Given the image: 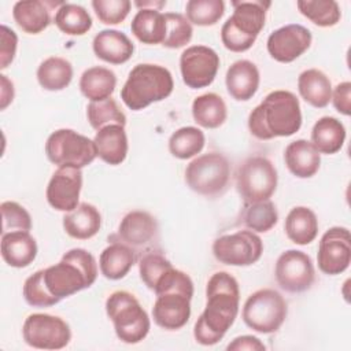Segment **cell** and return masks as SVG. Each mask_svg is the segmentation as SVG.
Returning <instances> with one entry per match:
<instances>
[{"mask_svg":"<svg viewBox=\"0 0 351 351\" xmlns=\"http://www.w3.org/2000/svg\"><path fill=\"white\" fill-rule=\"evenodd\" d=\"M106 313L121 341L136 344L147 337L151 321L133 293L128 291L112 292L106 300Z\"/></svg>","mask_w":351,"mask_h":351,"instance_id":"52a82bcc","label":"cell"},{"mask_svg":"<svg viewBox=\"0 0 351 351\" xmlns=\"http://www.w3.org/2000/svg\"><path fill=\"white\" fill-rule=\"evenodd\" d=\"M171 266L173 265L170 263V261L165 258V255H162L160 252L148 251L138 261L140 278L151 291H154L156 281Z\"/></svg>","mask_w":351,"mask_h":351,"instance_id":"b9f144b4","label":"cell"},{"mask_svg":"<svg viewBox=\"0 0 351 351\" xmlns=\"http://www.w3.org/2000/svg\"><path fill=\"white\" fill-rule=\"evenodd\" d=\"M318 267L322 273L335 276L348 269L351 262V236L344 226L328 229L318 245Z\"/></svg>","mask_w":351,"mask_h":351,"instance_id":"2e32d148","label":"cell"},{"mask_svg":"<svg viewBox=\"0 0 351 351\" xmlns=\"http://www.w3.org/2000/svg\"><path fill=\"white\" fill-rule=\"evenodd\" d=\"M346 140V128L335 117L319 118L311 129V144L319 154L333 155L341 149Z\"/></svg>","mask_w":351,"mask_h":351,"instance_id":"83f0119b","label":"cell"},{"mask_svg":"<svg viewBox=\"0 0 351 351\" xmlns=\"http://www.w3.org/2000/svg\"><path fill=\"white\" fill-rule=\"evenodd\" d=\"M73 80L71 63L60 56H51L43 60L37 69V81L45 90H62Z\"/></svg>","mask_w":351,"mask_h":351,"instance_id":"836d02e7","label":"cell"},{"mask_svg":"<svg viewBox=\"0 0 351 351\" xmlns=\"http://www.w3.org/2000/svg\"><path fill=\"white\" fill-rule=\"evenodd\" d=\"M92 48L99 59L111 64L128 62L134 52V45L130 38L125 33L114 29L99 32L93 38Z\"/></svg>","mask_w":351,"mask_h":351,"instance_id":"44dd1931","label":"cell"},{"mask_svg":"<svg viewBox=\"0 0 351 351\" xmlns=\"http://www.w3.org/2000/svg\"><path fill=\"white\" fill-rule=\"evenodd\" d=\"M82 171L73 166H60L52 174L47 186V202L58 211L69 213L80 203Z\"/></svg>","mask_w":351,"mask_h":351,"instance_id":"ac0fdd59","label":"cell"},{"mask_svg":"<svg viewBox=\"0 0 351 351\" xmlns=\"http://www.w3.org/2000/svg\"><path fill=\"white\" fill-rule=\"evenodd\" d=\"M134 261V251L128 244L115 241L101 251L99 267L106 278L121 280L129 273Z\"/></svg>","mask_w":351,"mask_h":351,"instance_id":"f546056e","label":"cell"},{"mask_svg":"<svg viewBox=\"0 0 351 351\" xmlns=\"http://www.w3.org/2000/svg\"><path fill=\"white\" fill-rule=\"evenodd\" d=\"M97 156L111 165H121L128 155V136L125 132V126L122 125H107L99 129L93 138Z\"/></svg>","mask_w":351,"mask_h":351,"instance_id":"603a6c76","label":"cell"},{"mask_svg":"<svg viewBox=\"0 0 351 351\" xmlns=\"http://www.w3.org/2000/svg\"><path fill=\"white\" fill-rule=\"evenodd\" d=\"M117 86V75L112 70L101 66L86 69L80 78V90L90 101L108 99Z\"/></svg>","mask_w":351,"mask_h":351,"instance_id":"1f68e13d","label":"cell"},{"mask_svg":"<svg viewBox=\"0 0 351 351\" xmlns=\"http://www.w3.org/2000/svg\"><path fill=\"white\" fill-rule=\"evenodd\" d=\"M158 233L156 219L147 211L134 210L128 213L118 228L119 239L132 247L148 244Z\"/></svg>","mask_w":351,"mask_h":351,"instance_id":"7402d4cb","label":"cell"},{"mask_svg":"<svg viewBox=\"0 0 351 351\" xmlns=\"http://www.w3.org/2000/svg\"><path fill=\"white\" fill-rule=\"evenodd\" d=\"M311 41L313 36L307 27L299 23H289L271 32L266 47L274 60L291 63L310 48Z\"/></svg>","mask_w":351,"mask_h":351,"instance_id":"e0dca14e","label":"cell"},{"mask_svg":"<svg viewBox=\"0 0 351 351\" xmlns=\"http://www.w3.org/2000/svg\"><path fill=\"white\" fill-rule=\"evenodd\" d=\"M165 19L166 36L162 45L173 49L186 45L191 41L193 33L191 22L182 14L178 12H166Z\"/></svg>","mask_w":351,"mask_h":351,"instance_id":"60d3db41","label":"cell"},{"mask_svg":"<svg viewBox=\"0 0 351 351\" xmlns=\"http://www.w3.org/2000/svg\"><path fill=\"white\" fill-rule=\"evenodd\" d=\"M277 170L265 156L245 159L236 174V186L244 203L269 200L277 188Z\"/></svg>","mask_w":351,"mask_h":351,"instance_id":"8fae6325","label":"cell"},{"mask_svg":"<svg viewBox=\"0 0 351 351\" xmlns=\"http://www.w3.org/2000/svg\"><path fill=\"white\" fill-rule=\"evenodd\" d=\"M192 115L199 126L217 129L226 121L228 108L219 95L210 92L195 97L192 103Z\"/></svg>","mask_w":351,"mask_h":351,"instance_id":"d6a6232c","label":"cell"},{"mask_svg":"<svg viewBox=\"0 0 351 351\" xmlns=\"http://www.w3.org/2000/svg\"><path fill=\"white\" fill-rule=\"evenodd\" d=\"M204 143V133L199 128L184 126L170 136L169 151L174 158L189 159L203 149Z\"/></svg>","mask_w":351,"mask_h":351,"instance_id":"d590c367","label":"cell"},{"mask_svg":"<svg viewBox=\"0 0 351 351\" xmlns=\"http://www.w3.org/2000/svg\"><path fill=\"white\" fill-rule=\"evenodd\" d=\"M218 69V53L206 45L188 47L180 56L182 81L192 89H200L213 84Z\"/></svg>","mask_w":351,"mask_h":351,"instance_id":"9a60e30c","label":"cell"},{"mask_svg":"<svg viewBox=\"0 0 351 351\" xmlns=\"http://www.w3.org/2000/svg\"><path fill=\"white\" fill-rule=\"evenodd\" d=\"M100 228L101 215L90 203H80L63 217V229L73 239L88 240L97 234Z\"/></svg>","mask_w":351,"mask_h":351,"instance_id":"484cf974","label":"cell"},{"mask_svg":"<svg viewBox=\"0 0 351 351\" xmlns=\"http://www.w3.org/2000/svg\"><path fill=\"white\" fill-rule=\"evenodd\" d=\"M302 126L300 103L289 90H273L248 115V129L259 140L289 137Z\"/></svg>","mask_w":351,"mask_h":351,"instance_id":"3957f363","label":"cell"},{"mask_svg":"<svg viewBox=\"0 0 351 351\" xmlns=\"http://www.w3.org/2000/svg\"><path fill=\"white\" fill-rule=\"evenodd\" d=\"M278 221V213L273 202L263 200L255 203H245L243 213V222L245 226L258 233L269 232Z\"/></svg>","mask_w":351,"mask_h":351,"instance_id":"74e56055","label":"cell"},{"mask_svg":"<svg viewBox=\"0 0 351 351\" xmlns=\"http://www.w3.org/2000/svg\"><path fill=\"white\" fill-rule=\"evenodd\" d=\"M274 274L278 285L292 293L310 289L315 280V269L311 258L299 250L284 251L276 262Z\"/></svg>","mask_w":351,"mask_h":351,"instance_id":"5bb4252c","label":"cell"},{"mask_svg":"<svg viewBox=\"0 0 351 351\" xmlns=\"http://www.w3.org/2000/svg\"><path fill=\"white\" fill-rule=\"evenodd\" d=\"M1 104L0 108L4 110L14 100V84L7 78V75L1 74Z\"/></svg>","mask_w":351,"mask_h":351,"instance_id":"c3c4849f","label":"cell"},{"mask_svg":"<svg viewBox=\"0 0 351 351\" xmlns=\"http://www.w3.org/2000/svg\"><path fill=\"white\" fill-rule=\"evenodd\" d=\"M298 89L300 96L310 106L317 108L326 107L332 99L330 80L318 69H308L300 73L298 78Z\"/></svg>","mask_w":351,"mask_h":351,"instance_id":"4316f807","label":"cell"},{"mask_svg":"<svg viewBox=\"0 0 351 351\" xmlns=\"http://www.w3.org/2000/svg\"><path fill=\"white\" fill-rule=\"evenodd\" d=\"M96 277L95 256L84 248H73L58 263L27 277L22 292L27 304L51 307L62 299L89 288Z\"/></svg>","mask_w":351,"mask_h":351,"instance_id":"6da1fadb","label":"cell"},{"mask_svg":"<svg viewBox=\"0 0 351 351\" xmlns=\"http://www.w3.org/2000/svg\"><path fill=\"white\" fill-rule=\"evenodd\" d=\"M18 45L16 33L5 25L0 26V69L4 70L12 63Z\"/></svg>","mask_w":351,"mask_h":351,"instance_id":"f6af8a7d","label":"cell"},{"mask_svg":"<svg viewBox=\"0 0 351 351\" xmlns=\"http://www.w3.org/2000/svg\"><path fill=\"white\" fill-rule=\"evenodd\" d=\"M284 160L295 177L310 178L319 170L321 154L310 141L299 138L287 145Z\"/></svg>","mask_w":351,"mask_h":351,"instance_id":"d4e9b609","label":"cell"},{"mask_svg":"<svg viewBox=\"0 0 351 351\" xmlns=\"http://www.w3.org/2000/svg\"><path fill=\"white\" fill-rule=\"evenodd\" d=\"M259 81L261 77L256 64L247 59L236 60L230 64L225 77L228 93L239 101L250 100L256 93Z\"/></svg>","mask_w":351,"mask_h":351,"instance_id":"d6986e66","label":"cell"},{"mask_svg":"<svg viewBox=\"0 0 351 351\" xmlns=\"http://www.w3.org/2000/svg\"><path fill=\"white\" fill-rule=\"evenodd\" d=\"M63 3L43 1V0H27L16 1L12 8V16L16 25L29 34L41 33L51 23V11L56 5Z\"/></svg>","mask_w":351,"mask_h":351,"instance_id":"ffe728a7","label":"cell"},{"mask_svg":"<svg viewBox=\"0 0 351 351\" xmlns=\"http://www.w3.org/2000/svg\"><path fill=\"white\" fill-rule=\"evenodd\" d=\"M130 30L143 44H162L166 36L165 14L154 8H141L134 15Z\"/></svg>","mask_w":351,"mask_h":351,"instance_id":"4dcf8cb0","label":"cell"},{"mask_svg":"<svg viewBox=\"0 0 351 351\" xmlns=\"http://www.w3.org/2000/svg\"><path fill=\"white\" fill-rule=\"evenodd\" d=\"M270 1H232L233 14L221 29V40L226 49L244 52L250 49L265 26Z\"/></svg>","mask_w":351,"mask_h":351,"instance_id":"8992f818","label":"cell"},{"mask_svg":"<svg viewBox=\"0 0 351 351\" xmlns=\"http://www.w3.org/2000/svg\"><path fill=\"white\" fill-rule=\"evenodd\" d=\"M186 19L197 26L215 25L225 12L222 0H189L185 7Z\"/></svg>","mask_w":351,"mask_h":351,"instance_id":"ab89813d","label":"cell"},{"mask_svg":"<svg viewBox=\"0 0 351 351\" xmlns=\"http://www.w3.org/2000/svg\"><path fill=\"white\" fill-rule=\"evenodd\" d=\"M156 300L152 307L155 324L167 330L186 325L191 317L193 282L191 277L173 266L167 269L154 287Z\"/></svg>","mask_w":351,"mask_h":351,"instance_id":"277c9868","label":"cell"},{"mask_svg":"<svg viewBox=\"0 0 351 351\" xmlns=\"http://www.w3.org/2000/svg\"><path fill=\"white\" fill-rule=\"evenodd\" d=\"M263 252L262 239L252 230H239L223 234L213 243L217 261L229 266H250L258 262Z\"/></svg>","mask_w":351,"mask_h":351,"instance_id":"4fadbf2b","label":"cell"},{"mask_svg":"<svg viewBox=\"0 0 351 351\" xmlns=\"http://www.w3.org/2000/svg\"><path fill=\"white\" fill-rule=\"evenodd\" d=\"M1 256L11 267H26L37 256V243L25 230L1 234Z\"/></svg>","mask_w":351,"mask_h":351,"instance_id":"cb8c5ba5","label":"cell"},{"mask_svg":"<svg viewBox=\"0 0 351 351\" xmlns=\"http://www.w3.org/2000/svg\"><path fill=\"white\" fill-rule=\"evenodd\" d=\"M288 306L280 292L271 288L251 293L243 306L244 324L258 333H274L284 324Z\"/></svg>","mask_w":351,"mask_h":351,"instance_id":"ba28073f","label":"cell"},{"mask_svg":"<svg viewBox=\"0 0 351 351\" xmlns=\"http://www.w3.org/2000/svg\"><path fill=\"white\" fill-rule=\"evenodd\" d=\"M174 81L171 73L159 64H136L121 89V99L133 111L143 110L155 101L169 97Z\"/></svg>","mask_w":351,"mask_h":351,"instance_id":"5b68a950","label":"cell"},{"mask_svg":"<svg viewBox=\"0 0 351 351\" xmlns=\"http://www.w3.org/2000/svg\"><path fill=\"white\" fill-rule=\"evenodd\" d=\"M45 154L49 162L60 166L82 169L97 156L93 140L73 129H58L49 134L45 143Z\"/></svg>","mask_w":351,"mask_h":351,"instance_id":"30bf717a","label":"cell"},{"mask_svg":"<svg viewBox=\"0 0 351 351\" xmlns=\"http://www.w3.org/2000/svg\"><path fill=\"white\" fill-rule=\"evenodd\" d=\"M240 302L237 280L226 271L214 273L206 287V307L197 318L193 336L202 346H214L233 325Z\"/></svg>","mask_w":351,"mask_h":351,"instance_id":"7a4b0ae2","label":"cell"},{"mask_svg":"<svg viewBox=\"0 0 351 351\" xmlns=\"http://www.w3.org/2000/svg\"><path fill=\"white\" fill-rule=\"evenodd\" d=\"M92 7L100 22L118 25L129 15L132 3L129 0H93Z\"/></svg>","mask_w":351,"mask_h":351,"instance_id":"ee69618b","label":"cell"},{"mask_svg":"<svg viewBox=\"0 0 351 351\" xmlns=\"http://www.w3.org/2000/svg\"><path fill=\"white\" fill-rule=\"evenodd\" d=\"M266 348V346L255 336L251 335H244V336H239L236 339L232 340V343L228 344L226 350L228 351H263Z\"/></svg>","mask_w":351,"mask_h":351,"instance_id":"7dc6e473","label":"cell"},{"mask_svg":"<svg viewBox=\"0 0 351 351\" xmlns=\"http://www.w3.org/2000/svg\"><path fill=\"white\" fill-rule=\"evenodd\" d=\"M296 5L302 15L321 27L335 26L341 18L340 7L335 0H299Z\"/></svg>","mask_w":351,"mask_h":351,"instance_id":"8d00e7d4","label":"cell"},{"mask_svg":"<svg viewBox=\"0 0 351 351\" xmlns=\"http://www.w3.org/2000/svg\"><path fill=\"white\" fill-rule=\"evenodd\" d=\"M230 165L219 152H207L195 158L185 169V182L203 196L221 195L229 182Z\"/></svg>","mask_w":351,"mask_h":351,"instance_id":"9c48e42d","label":"cell"},{"mask_svg":"<svg viewBox=\"0 0 351 351\" xmlns=\"http://www.w3.org/2000/svg\"><path fill=\"white\" fill-rule=\"evenodd\" d=\"M55 25L60 32L69 36H82L92 27V18L89 12L73 3H63L53 18Z\"/></svg>","mask_w":351,"mask_h":351,"instance_id":"e575fe53","label":"cell"},{"mask_svg":"<svg viewBox=\"0 0 351 351\" xmlns=\"http://www.w3.org/2000/svg\"><path fill=\"white\" fill-rule=\"evenodd\" d=\"M335 108L343 114L350 115L351 112V82L344 81L336 85V88L332 90V99Z\"/></svg>","mask_w":351,"mask_h":351,"instance_id":"bcb514c9","label":"cell"},{"mask_svg":"<svg viewBox=\"0 0 351 351\" xmlns=\"http://www.w3.org/2000/svg\"><path fill=\"white\" fill-rule=\"evenodd\" d=\"M86 117L95 130L112 123L122 126L126 125V115L111 97L100 101H90L86 107Z\"/></svg>","mask_w":351,"mask_h":351,"instance_id":"f35d334b","label":"cell"},{"mask_svg":"<svg viewBox=\"0 0 351 351\" xmlns=\"http://www.w3.org/2000/svg\"><path fill=\"white\" fill-rule=\"evenodd\" d=\"M166 4V1H136V5L141 8H154V10H159L160 7H163Z\"/></svg>","mask_w":351,"mask_h":351,"instance_id":"681fc988","label":"cell"},{"mask_svg":"<svg viewBox=\"0 0 351 351\" xmlns=\"http://www.w3.org/2000/svg\"><path fill=\"white\" fill-rule=\"evenodd\" d=\"M23 340L27 346L38 350H60L71 340L69 324L56 315L34 313L22 326Z\"/></svg>","mask_w":351,"mask_h":351,"instance_id":"7c38bea8","label":"cell"},{"mask_svg":"<svg viewBox=\"0 0 351 351\" xmlns=\"http://www.w3.org/2000/svg\"><path fill=\"white\" fill-rule=\"evenodd\" d=\"M288 239L299 245L310 244L318 233V219L315 213L304 206L293 207L284 223Z\"/></svg>","mask_w":351,"mask_h":351,"instance_id":"f1b7e54d","label":"cell"},{"mask_svg":"<svg viewBox=\"0 0 351 351\" xmlns=\"http://www.w3.org/2000/svg\"><path fill=\"white\" fill-rule=\"evenodd\" d=\"M1 210V218H3V226H1V234L16 232V230H25L29 232L32 229V217L27 213V210L21 206L16 202H3L0 206Z\"/></svg>","mask_w":351,"mask_h":351,"instance_id":"7bdbcfd3","label":"cell"}]
</instances>
